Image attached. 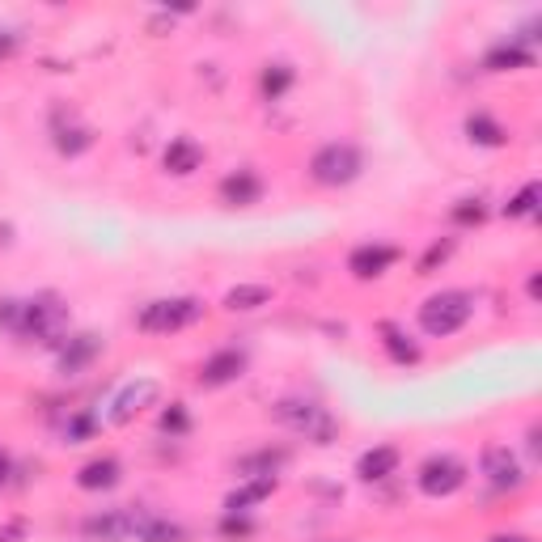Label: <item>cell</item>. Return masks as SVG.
<instances>
[{"label": "cell", "mask_w": 542, "mask_h": 542, "mask_svg": "<svg viewBox=\"0 0 542 542\" xmlns=\"http://www.w3.org/2000/svg\"><path fill=\"white\" fill-rule=\"evenodd\" d=\"M449 255H454V242H449V238H445V242H432V246H428V255L420 259V276H432V271H437Z\"/></svg>", "instance_id": "cell-27"}, {"label": "cell", "mask_w": 542, "mask_h": 542, "mask_svg": "<svg viewBox=\"0 0 542 542\" xmlns=\"http://www.w3.org/2000/svg\"><path fill=\"white\" fill-rule=\"evenodd\" d=\"M89 144H94V132H89L85 123H72V119H68V123H64V119L56 123V149H60L64 157H81Z\"/></svg>", "instance_id": "cell-21"}, {"label": "cell", "mask_w": 542, "mask_h": 542, "mask_svg": "<svg viewBox=\"0 0 542 542\" xmlns=\"http://www.w3.org/2000/svg\"><path fill=\"white\" fill-rule=\"evenodd\" d=\"M530 64H534V51L530 47H517L513 39L492 47V51H487V60H483L487 72H513V68H530Z\"/></svg>", "instance_id": "cell-19"}, {"label": "cell", "mask_w": 542, "mask_h": 542, "mask_svg": "<svg viewBox=\"0 0 542 542\" xmlns=\"http://www.w3.org/2000/svg\"><path fill=\"white\" fill-rule=\"evenodd\" d=\"M288 85H293V68H288V64H267V72H263V98L276 102Z\"/></svg>", "instance_id": "cell-26"}, {"label": "cell", "mask_w": 542, "mask_h": 542, "mask_svg": "<svg viewBox=\"0 0 542 542\" xmlns=\"http://www.w3.org/2000/svg\"><path fill=\"white\" fill-rule=\"evenodd\" d=\"M394 263H399V250H394V246H356V250H352V259H348V267H352V276H356V280L382 276V271L394 267Z\"/></svg>", "instance_id": "cell-10"}, {"label": "cell", "mask_w": 542, "mask_h": 542, "mask_svg": "<svg viewBox=\"0 0 542 542\" xmlns=\"http://www.w3.org/2000/svg\"><path fill=\"white\" fill-rule=\"evenodd\" d=\"M119 475H123V466L115 458H94L77 471V487H85V492H111Z\"/></svg>", "instance_id": "cell-15"}, {"label": "cell", "mask_w": 542, "mask_h": 542, "mask_svg": "<svg viewBox=\"0 0 542 542\" xmlns=\"http://www.w3.org/2000/svg\"><path fill=\"white\" fill-rule=\"evenodd\" d=\"M471 314H475V297L462 293V288H445V293H432L420 305V327L432 339H445V335L462 331L471 322Z\"/></svg>", "instance_id": "cell-1"}, {"label": "cell", "mask_w": 542, "mask_h": 542, "mask_svg": "<svg viewBox=\"0 0 542 542\" xmlns=\"http://www.w3.org/2000/svg\"><path fill=\"white\" fill-rule=\"evenodd\" d=\"M242 369H246V356L242 352H216L212 360H204V369H200V386H208V390H216V386H229V382H238L242 377Z\"/></svg>", "instance_id": "cell-11"}, {"label": "cell", "mask_w": 542, "mask_h": 542, "mask_svg": "<svg viewBox=\"0 0 542 542\" xmlns=\"http://www.w3.org/2000/svg\"><path fill=\"white\" fill-rule=\"evenodd\" d=\"M394 471H399V449L394 445H377V449H369V454H360V462H356V475L369 479V483L386 479Z\"/></svg>", "instance_id": "cell-17"}, {"label": "cell", "mask_w": 542, "mask_h": 542, "mask_svg": "<svg viewBox=\"0 0 542 542\" xmlns=\"http://www.w3.org/2000/svg\"><path fill=\"white\" fill-rule=\"evenodd\" d=\"M81 530H85L89 538H98V542H123V538L132 534V513H128V509L98 513V517H89Z\"/></svg>", "instance_id": "cell-14"}, {"label": "cell", "mask_w": 542, "mask_h": 542, "mask_svg": "<svg viewBox=\"0 0 542 542\" xmlns=\"http://www.w3.org/2000/svg\"><path fill=\"white\" fill-rule=\"evenodd\" d=\"M221 534H225V538H246V534H250V521H242L238 513H229V517L221 521Z\"/></svg>", "instance_id": "cell-32"}, {"label": "cell", "mask_w": 542, "mask_h": 542, "mask_svg": "<svg viewBox=\"0 0 542 542\" xmlns=\"http://www.w3.org/2000/svg\"><path fill=\"white\" fill-rule=\"evenodd\" d=\"M128 513H132V534L128 538H136V542H187L183 526H174V521H166V517H157L149 509H128Z\"/></svg>", "instance_id": "cell-9"}, {"label": "cell", "mask_w": 542, "mask_h": 542, "mask_svg": "<svg viewBox=\"0 0 542 542\" xmlns=\"http://www.w3.org/2000/svg\"><path fill=\"white\" fill-rule=\"evenodd\" d=\"M259 195H263V183H259V174H250V170L229 174L221 183V200L229 208H250V204H259Z\"/></svg>", "instance_id": "cell-12"}, {"label": "cell", "mask_w": 542, "mask_h": 542, "mask_svg": "<svg viewBox=\"0 0 542 542\" xmlns=\"http://www.w3.org/2000/svg\"><path fill=\"white\" fill-rule=\"evenodd\" d=\"M157 394H161V386L153 382V377H140V382H132V386H123L119 394H115V403H111V411H106V420H111L115 428H123V424H132L136 415L144 411V407H153L157 403Z\"/></svg>", "instance_id": "cell-8"}, {"label": "cell", "mask_w": 542, "mask_h": 542, "mask_svg": "<svg viewBox=\"0 0 542 542\" xmlns=\"http://www.w3.org/2000/svg\"><path fill=\"white\" fill-rule=\"evenodd\" d=\"M13 51H17V34L13 30H0V60L13 56Z\"/></svg>", "instance_id": "cell-33"}, {"label": "cell", "mask_w": 542, "mask_h": 542, "mask_svg": "<svg viewBox=\"0 0 542 542\" xmlns=\"http://www.w3.org/2000/svg\"><path fill=\"white\" fill-rule=\"evenodd\" d=\"M415 483H420V492L424 496H454L458 487L466 483V462L454 458V454H432L424 466H420V475H415Z\"/></svg>", "instance_id": "cell-6"}, {"label": "cell", "mask_w": 542, "mask_h": 542, "mask_svg": "<svg viewBox=\"0 0 542 542\" xmlns=\"http://www.w3.org/2000/svg\"><path fill=\"white\" fill-rule=\"evenodd\" d=\"M454 221H458V225H479V221H483V204H479V200H462V204L454 208Z\"/></svg>", "instance_id": "cell-30"}, {"label": "cell", "mask_w": 542, "mask_h": 542, "mask_svg": "<svg viewBox=\"0 0 542 542\" xmlns=\"http://www.w3.org/2000/svg\"><path fill=\"white\" fill-rule=\"evenodd\" d=\"M187 411H183V403H170L166 411H161V428H166V432H187Z\"/></svg>", "instance_id": "cell-28"}, {"label": "cell", "mask_w": 542, "mask_h": 542, "mask_svg": "<svg viewBox=\"0 0 542 542\" xmlns=\"http://www.w3.org/2000/svg\"><path fill=\"white\" fill-rule=\"evenodd\" d=\"M271 492H276V475H259V479H250V483H242L238 492H229V500H225V509L229 513H246L250 504H259V500H267Z\"/></svg>", "instance_id": "cell-20"}, {"label": "cell", "mask_w": 542, "mask_h": 542, "mask_svg": "<svg viewBox=\"0 0 542 542\" xmlns=\"http://www.w3.org/2000/svg\"><path fill=\"white\" fill-rule=\"evenodd\" d=\"M89 432H94V420L89 415H77V420H68V428H64V437H68V445H77V441H85Z\"/></svg>", "instance_id": "cell-31"}, {"label": "cell", "mask_w": 542, "mask_h": 542, "mask_svg": "<svg viewBox=\"0 0 542 542\" xmlns=\"http://www.w3.org/2000/svg\"><path fill=\"white\" fill-rule=\"evenodd\" d=\"M483 475L492 487L500 492H517V487H526V466L517 462V454L509 445H487L483 449Z\"/></svg>", "instance_id": "cell-7"}, {"label": "cell", "mask_w": 542, "mask_h": 542, "mask_svg": "<svg viewBox=\"0 0 542 542\" xmlns=\"http://www.w3.org/2000/svg\"><path fill=\"white\" fill-rule=\"evenodd\" d=\"M487 542H530V538H521V534H496V538H487Z\"/></svg>", "instance_id": "cell-34"}, {"label": "cell", "mask_w": 542, "mask_h": 542, "mask_svg": "<svg viewBox=\"0 0 542 542\" xmlns=\"http://www.w3.org/2000/svg\"><path fill=\"white\" fill-rule=\"evenodd\" d=\"M276 420L288 424V428H297V432H305L314 445H331V437H335V420L318 403H305V399L276 403Z\"/></svg>", "instance_id": "cell-5"}, {"label": "cell", "mask_w": 542, "mask_h": 542, "mask_svg": "<svg viewBox=\"0 0 542 542\" xmlns=\"http://www.w3.org/2000/svg\"><path fill=\"white\" fill-rule=\"evenodd\" d=\"M204 318V301L195 297H166V301H149L136 318L140 331L149 335H170V331H187L195 327V322Z\"/></svg>", "instance_id": "cell-3"}, {"label": "cell", "mask_w": 542, "mask_h": 542, "mask_svg": "<svg viewBox=\"0 0 542 542\" xmlns=\"http://www.w3.org/2000/svg\"><path fill=\"white\" fill-rule=\"evenodd\" d=\"M22 335L47 343V348L64 343V335H68V305L56 293H39V297L22 301Z\"/></svg>", "instance_id": "cell-2"}, {"label": "cell", "mask_w": 542, "mask_h": 542, "mask_svg": "<svg viewBox=\"0 0 542 542\" xmlns=\"http://www.w3.org/2000/svg\"><path fill=\"white\" fill-rule=\"evenodd\" d=\"M284 462H288L284 449H276V454H271V449H263V454L242 458V462H238V471H242V475H250V479H259V475H276Z\"/></svg>", "instance_id": "cell-24"}, {"label": "cell", "mask_w": 542, "mask_h": 542, "mask_svg": "<svg viewBox=\"0 0 542 542\" xmlns=\"http://www.w3.org/2000/svg\"><path fill=\"white\" fill-rule=\"evenodd\" d=\"M538 293H542V280H538V271H534V276H530V297L538 301Z\"/></svg>", "instance_id": "cell-35"}, {"label": "cell", "mask_w": 542, "mask_h": 542, "mask_svg": "<svg viewBox=\"0 0 542 542\" xmlns=\"http://www.w3.org/2000/svg\"><path fill=\"white\" fill-rule=\"evenodd\" d=\"M0 327L22 335V301H0Z\"/></svg>", "instance_id": "cell-29"}, {"label": "cell", "mask_w": 542, "mask_h": 542, "mask_svg": "<svg viewBox=\"0 0 542 542\" xmlns=\"http://www.w3.org/2000/svg\"><path fill=\"white\" fill-rule=\"evenodd\" d=\"M538 200H542V187H538V183H526L509 204H504V216H534V212H538Z\"/></svg>", "instance_id": "cell-25"}, {"label": "cell", "mask_w": 542, "mask_h": 542, "mask_svg": "<svg viewBox=\"0 0 542 542\" xmlns=\"http://www.w3.org/2000/svg\"><path fill=\"white\" fill-rule=\"evenodd\" d=\"M377 335H382V348L390 352L394 365H415V360H420V348H415L411 335H407L403 327H394V322H382V327H377Z\"/></svg>", "instance_id": "cell-18"}, {"label": "cell", "mask_w": 542, "mask_h": 542, "mask_svg": "<svg viewBox=\"0 0 542 542\" xmlns=\"http://www.w3.org/2000/svg\"><path fill=\"white\" fill-rule=\"evenodd\" d=\"M166 170L170 174H178V178H187V174H195L204 166V149L195 140H187V136H178V140H170V149H166Z\"/></svg>", "instance_id": "cell-16"}, {"label": "cell", "mask_w": 542, "mask_h": 542, "mask_svg": "<svg viewBox=\"0 0 542 542\" xmlns=\"http://www.w3.org/2000/svg\"><path fill=\"white\" fill-rule=\"evenodd\" d=\"M5 475H9V458L0 454V483H5Z\"/></svg>", "instance_id": "cell-36"}, {"label": "cell", "mask_w": 542, "mask_h": 542, "mask_svg": "<svg viewBox=\"0 0 542 542\" xmlns=\"http://www.w3.org/2000/svg\"><path fill=\"white\" fill-rule=\"evenodd\" d=\"M310 174L322 187H348L360 174V149L356 144H322L310 161Z\"/></svg>", "instance_id": "cell-4"}, {"label": "cell", "mask_w": 542, "mask_h": 542, "mask_svg": "<svg viewBox=\"0 0 542 542\" xmlns=\"http://www.w3.org/2000/svg\"><path fill=\"white\" fill-rule=\"evenodd\" d=\"M466 136H471L475 144H483V149H500V144L509 140V136H504V128H500V123H496L492 115H483V111L466 115Z\"/></svg>", "instance_id": "cell-22"}, {"label": "cell", "mask_w": 542, "mask_h": 542, "mask_svg": "<svg viewBox=\"0 0 542 542\" xmlns=\"http://www.w3.org/2000/svg\"><path fill=\"white\" fill-rule=\"evenodd\" d=\"M98 352H102V339H98V335H72L64 348H60V373H64V377L81 373Z\"/></svg>", "instance_id": "cell-13"}, {"label": "cell", "mask_w": 542, "mask_h": 542, "mask_svg": "<svg viewBox=\"0 0 542 542\" xmlns=\"http://www.w3.org/2000/svg\"><path fill=\"white\" fill-rule=\"evenodd\" d=\"M267 301H271L267 284H233L225 293V310H259Z\"/></svg>", "instance_id": "cell-23"}]
</instances>
